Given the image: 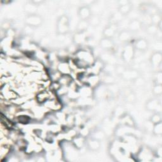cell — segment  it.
Here are the masks:
<instances>
[{
	"label": "cell",
	"mask_w": 162,
	"mask_h": 162,
	"mask_svg": "<svg viewBox=\"0 0 162 162\" xmlns=\"http://www.w3.org/2000/svg\"><path fill=\"white\" fill-rule=\"evenodd\" d=\"M78 61L81 62V67L89 65L93 60L92 55L91 53L87 51H82L77 53Z\"/></svg>",
	"instance_id": "1"
},
{
	"label": "cell",
	"mask_w": 162,
	"mask_h": 162,
	"mask_svg": "<svg viewBox=\"0 0 162 162\" xmlns=\"http://www.w3.org/2000/svg\"><path fill=\"white\" fill-rule=\"evenodd\" d=\"M69 29V20L68 18L65 16L62 15L59 18L57 23V30L60 34H65L68 32Z\"/></svg>",
	"instance_id": "2"
},
{
	"label": "cell",
	"mask_w": 162,
	"mask_h": 162,
	"mask_svg": "<svg viewBox=\"0 0 162 162\" xmlns=\"http://www.w3.org/2000/svg\"><path fill=\"white\" fill-rule=\"evenodd\" d=\"M92 12L91 9L86 6H83L81 7L78 11V15L80 20H88L89 18L91 17Z\"/></svg>",
	"instance_id": "3"
},
{
	"label": "cell",
	"mask_w": 162,
	"mask_h": 162,
	"mask_svg": "<svg viewBox=\"0 0 162 162\" xmlns=\"http://www.w3.org/2000/svg\"><path fill=\"white\" fill-rule=\"evenodd\" d=\"M26 23L28 26L30 27H36L39 26L42 22L41 18L36 15H30L28 16L26 20Z\"/></svg>",
	"instance_id": "4"
},
{
	"label": "cell",
	"mask_w": 162,
	"mask_h": 162,
	"mask_svg": "<svg viewBox=\"0 0 162 162\" xmlns=\"http://www.w3.org/2000/svg\"><path fill=\"white\" fill-rule=\"evenodd\" d=\"M162 57L161 52H156L154 53L151 57V65L154 67H159L161 65Z\"/></svg>",
	"instance_id": "5"
},
{
	"label": "cell",
	"mask_w": 162,
	"mask_h": 162,
	"mask_svg": "<svg viewBox=\"0 0 162 162\" xmlns=\"http://www.w3.org/2000/svg\"><path fill=\"white\" fill-rule=\"evenodd\" d=\"M134 49L131 46H127L124 49L123 52V57L126 61H129L132 59L134 57Z\"/></svg>",
	"instance_id": "6"
},
{
	"label": "cell",
	"mask_w": 162,
	"mask_h": 162,
	"mask_svg": "<svg viewBox=\"0 0 162 162\" xmlns=\"http://www.w3.org/2000/svg\"><path fill=\"white\" fill-rule=\"evenodd\" d=\"M160 103L158 99H151L146 104V107L149 111H156L158 110V107H160Z\"/></svg>",
	"instance_id": "7"
},
{
	"label": "cell",
	"mask_w": 162,
	"mask_h": 162,
	"mask_svg": "<svg viewBox=\"0 0 162 162\" xmlns=\"http://www.w3.org/2000/svg\"><path fill=\"white\" fill-rule=\"evenodd\" d=\"M116 33V28L114 26H109L106 27L103 31V34L105 37L110 39Z\"/></svg>",
	"instance_id": "8"
},
{
	"label": "cell",
	"mask_w": 162,
	"mask_h": 162,
	"mask_svg": "<svg viewBox=\"0 0 162 162\" xmlns=\"http://www.w3.org/2000/svg\"><path fill=\"white\" fill-rule=\"evenodd\" d=\"M99 45H100V46L103 48V49H110L112 48L114 45L113 41H112L110 39L107 38V37H104V38L102 39L99 42Z\"/></svg>",
	"instance_id": "9"
},
{
	"label": "cell",
	"mask_w": 162,
	"mask_h": 162,
	"mask_svg": "<svg viewBox=\"0 0 162 162\" xmlns=\"http://www.w3.org/2000/svg\"><path fill=\"white\" fill-rule=\"evenodd\" d=\"M128 27L130 31H137L141 28V23L138 20H132L129 22Z\"/></svg>",
	"instance_id": "10"
},
{
	"label": "cell",
	"mask_w": 162,
	"mask_h": 162,
	"mask_svg": "<svg viewBox=\"0 0 162 162\" xmlns=\"http://www.w3.org/2000/svg\"><path fill=\"white\" fill-rule=\"evenodd\" d=\"M132 10V5L129 2L126 4L120 5L119 13L122 15H125L129 14V12Z\"/></svg>",
	"instance_id": "11"
},
{
	"label": "cell",
	"mask_w": 162,
	"mask_h": 162,
	"mask_svg": "<svg viewBox=\"0 0 162 162\" xmlns=\"http://www.w3.org/2000/svg\"><path fill=\"white\" fill-rule=\"evenodd\" d=\"M89 26V24L88 20H80V22L78 23L77 29L79 31V33H83L88 28Z\"/></svg>",
	"instance_id": "12"
},
{
	"label": "cell",
	"mask_w": 162,
	"mask_h": 162,
	"mask_svg": "<svg viewBox=\"0 0 162 162\" xmlns=\"http://www.w3.org/2000/svg\"><path fill=\"white\" fill-rule=\"evenodd\" d=\"M136 48L139 51H144L148 47V42L145 39H139L136 42Z\"/></svg>",
	"instance_id": "13"
},
{
	"label": "cell",
	"mask_w": 162,
	"mask_h": 162,
	"mask_svg": "<svg viewBox=\"0 0 162 162\" xmlns=\"http://www.w3.org/2000/svg\"><path fill=\"white\" fill-rule=\"evenodd\" d=\"M123 77L126 79H136L138 77V72L136 70H126L124 71L122 73Z\"/></svg>",
	"instance_id": "14"
},
{
	"label": "cell",
	"mask_w": 162,
	"mask_h": 162,
	"mask_svg": "<svg viewBox=\"0 0 162 162\" xmlns=\"http://www.w3.org/2000/svg\"><path fill=\"white\" fill-rule=\"evenodd\" d=\"M89 26L95 27L98 26L100 23V18L98 15H91V17L88 20Z\"/></svg>",
	"instance_id": "15"
},
{
	"label": "cell",
	"mask_w": 162,
	"mask_h": 162,
	"mask_svg": "<svg viewBox=\"0 0 162 162\" xmlns=\"http://www.w3.org/2000/svg\"><path fill=\"white\" fill-rule=\"evenodd\" d=\"M99 146H100V144L99 141L96 139H92L88 141V147L92 150H97L99 148Z\"/></svg>",
	"instance_id": "16"
},
{
	"label": "cell",
	"mask_w": 162,
	"mask_h": 162,
	"mask_svg": "<svg viewBox=\"0 0 162 162\" xmlns=\"http://www.w3.org/2000/svg\"><path fill=\"white\" fill-rule=\"evenodd\" d=\"M153 132L156 136H160L162 134V124L161 122L155 123L153 125Z\"/></svg>",
	"instance_id": "17"
},
{
	"label": "cell",
	"mask_w": 162,
	"mask_h": 162,
	"mask_svg": "<svg viewBox=\"0 0 162 162\" xmlns=\"http://www.w3.org/2000/svg\"><path fill=\"white\" fill-rule=\"evenodd\" d=\"M118 38L121 41H127L130 38V34L129 31L123 30L118 36Z\"/></svg>",
	"instance_id": "18"
},
{
	"label": "cell",
	"mask_w": 162,
	"mask_h": 162,
	"mask_svg": "<svg viewBox=\"0 0 162 162\" xmlns=\"http://www.w3.org/2000/svg\"><path fill=\"white\" fill-rule=\"evenodd\" d=\"M158 30V26H156V25H149V26L147 27L146 31L148 33L150 34H157Z\"/></svg>",
	"instance_id": "19"
},
{
	"label": "cell",
	"mask_w": 162,
	"mask_h": 162,
	"mask_svg": "<svg viewBox=\"0 0 162 162\" xmlns=\"http://www.w3.org/2000/svg\"><path fill=\"white\" fill-rule=\"evenodd\" d=\"M150 121L153 123H157L161 122V116L159 113L154 114L150 118Z\"/></svg>",
	"instance_id": "20"
},
{
	"label": "cell",
	"mask_w": 162,
	"mask_h": 162,
	"mask_svg": "<svg viewBox=\"0 0 162 162\" xmlns=\"http://www.w3.org/2000/svg\"><path fill=\"white\" fill-rule=\"evenodd\" d=\"M151 23L153 25H156V26H158V24L161 22V16L158 14H153L151 16Z\"/></svg>",
	"instance_id": "21"
},
{
	"label": "cell",
	"mask_w": 162,
	"mask_h": 162,
	"mask_svg": "<svg viewBox=\"0 0 162 162\" xmlns=\"http://www.w3.org/2000/svg\"><path fill=\"white\" fill-rule=\"evenodd\" d=\"M104 134L102 131H100V130H99V131H96L93 134V139H96L98 141L103 139L104 138Z\"/></svg>",
	"instance_id": "22"
},
{
	"label": "cell",
	"mask_w": 162,
	"mask_h": 162,
	"mask_svg": "<svg viewBox=\"0 0 162 162\" xmlns=\"http://www.w3.org/2000/svg\"><path fill=\"white\" fill-rule=\"evenodd\" d=\"M162 92L161 84H157L153 88V93L156 95H160Z\"/></svg>",
	"instance_id": "23"
},
{
	"label": "cell",
	"mask_w": 162,
	"mask_h": 162,
	"mask_svg": "<svg viewBox=\"0 0 162 162\" xmlns=\"http://www.w3.org/2000/svg\"><path fill=\"white\" fill-rule=\"evenodd\" d=\"M73 142L76 146H77V148H81L84 144V139L83 138H77L74 139Z\"/></svg>",
	"instance_id": "24"
},
{
	"label": "cell",
	"mask_w": 162,
	"mask_h": 162,
	"mask_svg": "<svg viewBox=\"0 0 162 162\" xmlns=\"http://www.w3.org/2000/svg\"><path fill=\"white\" fill-rule=\"evenodd\" d=\"M83 33H79L77 36L76 35V37H75V41H76L77 43H80L84 40V37L83 36Z\"/></svg>",
	"instance_id": "25"
},
{
	"label": "cell",
	"mask_w": 162,
	"mask_h": 162,
	"mask_svg": "<svg viewBox=\"0 0 162 162\" xmlns=\"http://www.w3.org/2000/svg\"><path fill=\"white\" fill-rule=\"evenodd\" d=\"M69 70V67L66 64H62L60 65V72H63L64 73H66L67 71Z\"/></svg>",
	"instance_id": "26"
},
{
	"label": "cell",
	"mask_w": 162,
	"mask_h": 162,
	"mask_svg": "<svg viewBox=\"0 0 162 162\" xmlns=\"http://www.w3.org/2000/svg\"><path fill=\"white\" fill-rule=\"evenodd\" d=\"M145 83V81L141 78H136V80L135 81V84L138 86H141Z\"/></svg>",
	"instance_id": "27"
},
{
	"label": "cell",
	"mask_w": 162,
	"mask_h": 162,
	"mask_svg": "<svg viewBox=\"0 0 162 162\" xmlns=\"http://www.w3.org/2000/svg\"><path fill=\"white\" fill-rule=\"evenodd\" d=\"M114 78L112 77L111 76H107V77H106L105 79V81H106V83H113V81H114Z\"/></svg>",
	"instance_id": "28"
}]
</instances>
